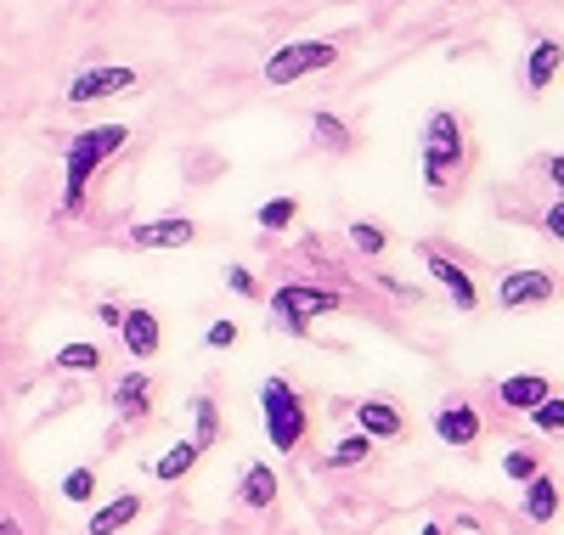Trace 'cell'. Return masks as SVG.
I'll use <instances>...</instances> for the list:
<instances>
[{"label":"cell","mask_w":564,"mask_h":535,"mask_svg":"<svg viewBox=\"0 0 564 535\" xmlns=\"http://www.w3.org/2000/svg\"><path fill=\"white\" fill-rule=\"evenodd\" d=\"M130 141V124H90L79 135H68V159H63V215H85V192H90V175H97L119 148Z\"/></svg>","instance_id":"6da1fadb"},{"label":"cell","mask_w":564,"mask_h":535,"mask_svg":"<svg viewBox=\"0 0 564 535\" xmlns=\"http://www.w3.org/2000/svg\"><path fill=\"white\" fill-rule=\"evenodd\" d=\"M260 423H265V440H271L276 457H294L311 434V406L282 372H271L260 383Z\"/></svg>","instance_id":"7a4b0ae2"},{"label":"cell","mask_w":564,"mask_h":535,"mask_svg":"<svg viewBox=\"0 0 564 535\" xmlns=\"http://www.w3.org/2000/svg\"><path fill=\"white\" fill-rule=\"evenodd\" d=\"M339 63V45L334 40H289V45H276V52L265 57V85H300L305 74L316 68H334Z\"/></svg>","instance_id":"3957f363"},{"label":"cell","mask_w":564,"mask_h":535,"mask_svg":"<svg viewBox=\"0 0 564 535\" xmlns=\"http://www.w3.org/2000/svg\"><path fill=\"white\" fill-rule=\"evenodd\" d=\"M345 310V294L339 287H322V282H282L271 294V316H294V321H311L316 316H339Z\"/></svg>","instance_id":"277c9868"},{"label":"cell","mask_w":564,"mask_h":535,"mask_svg":"<svg viewBox=\"0 0 564 535\" xmlns=\"http://www.w3.org/2000/svg\"><path fill=\"white\" fill-rule=\"evenodd\" d=\"M135 90V68H124V63H102V68H79L74 79H68V102L74 108H90V102H113V96H130Z\"/></svg>","instance_id":"5b68a950"},{"label":"cell","mask_w":564,"mask_h":535,"mask_svg":"<svg viewBox=\"0 0 564 535\" xmlns=\"http://www.w3.org/2000/svg\"><path fill=\"white\" fill-rule=\"evenodd\" d=\"M423 271L435 276V287H441V294H446L463 316H475V310H480V287H475V276L463 271L457 254H446V249H435V242H430V249H423Z\"/></svg>","instance_id":"8992f818"},{"label":"cell","mask_w":564,"mask_h":535,"mask_svg":"<svg viewBox=\"0 0 564 535\" xmlns=\"http://www.w3.org/2000/svg\"><path fill=\"white\" fill-rule=\"evenodd\" d=\"M435 434L452 451H475L486 440V417H480V406H468L463 395H452V401L435 406Z\"/></svg>","instance_id":"52a82bcc"},{"label":"cell","mask_w":564,"mask_h":535,"mask_svg":"<svg viewBox=\"0 0 564 535\" xmlns=\"http://www.w3.org/2000/svg\"><path fill=\"white\" fill-rule=\"evenodd\" d=\"M547 299H558V276L553 271H508L497 282V305L502 310H536Z\"/></svg>","instance_id":"ba28073f"},{"label":"cell","mask_w":564,"mask_h":535,"mask_svg":"<svg viewBox=\"0 0 564 535\" xmlns=\"http://www.w3.org/2000/svg\"><path fill=\"white\" fill-rule=\"evenodd\" d=\"M108 406H113V423L119 428H141V423L153 417V378L148 372H124L108 389Z\"/></svg>","instance_id":"9c48e42d"},{"label":"cell","mask_w":564,"mask_h":535,"mask_svg":"<svg viewBox=\"0 0 564 535\" xmlns=\"http://www.w3.org/2000/svg\"><path fill=\"white\" fill-rule=\"evenodd\" d=\"M198 242V226L186 220V215H159L148 226H130V249L141 254H164V249H193Z\"/></svg>","instance_id":"30bf717a"},{"label":"cell","mask_w":564,"mask_h":535,"mask_svg":"<svg viewBox=\"0 0 564 535\" xmlns=\"http://www.w3.org/2000/svg\"><path fill=\"white\" fill-rule=\"evenodd\" d=\"M119 338H124V356L130 361H153L159 345H164V327H159V316L148 305H130L124 321H119Z\"/></svg>","instance_id":"8fae6325"},{"label":"cell","mask_w":564,"mask_h":535,"mask_svg":"<svg viewBox=\"0 0 564 535\" xmlns=\"http://www.w3.org/2000/svg\"><path fill=\"white\" fill-rule=\"evenodd\" d=\"M558 507H564V491H558V479H553L547 468H542L536 479L520 484V518H525V524L547 529V524L558 518Z\"/></svg>","instance_id":"7c38bea8"},{"label":"cell","mask_w":564,"mask_h":535,"mask_svg":"<svg viewBox=\"0 0 564 535\" xmlns=\"http://www.w3.org/2000/svg\"><path fill=\"white\" fill-rule=\"evenodd\" d=\"M553 395V383L542 378V372H508V378H497V406L502 412H536L542 401Z\"/></svg>","instance_id":"4fadbf2b"},{"label":"cell","mask_w":564,"mask_h":535,"mask_svg":"<svg viewBox=\"0 0 564 535\" xmlns=\"http://www.w3.org/2000/svg\"><path fill=\"white\" fill-rule=\"evenodd\" d=\"M356 428L367 434V440H406V412L390 406L384 395H372V401H356Z\"/></svg>","instance_id":"5bb4252c"},{"label":"cell","mask_w":564,"mask_h":535,"mask_svg":"<svg viewBox=\"0 0 564 535\" xmlns=\"http://www.w3.org/2000/svg\"><path fill=\"white\" fill-rule=\"evenodd\" d=\"M276 496H282V484H276L271 462H243V473H238V507L243 513H271Z\"/></svg>","instance_id":"9a60e30c"},{"label":"cell","mask_w":564,"mask_h":535,"mask_svg":"<svg viewBox=\"0 0 564 535\" xmlns=\"http://www.w3.org/2000/svg\"><path fill=\"white\" fill-rule=\"evenodd\" d=\"M135 518H141V496H135V491H119V496H108L97 513H90L85 535H124Z\"/></svg>","instance_id":"2e32d148"},{"label":"cell","mask_w":564,"mask_h":535,"mask_svg":"<svg viewBox=\"0 0 564 535\" xmlns=\"http://www.w3.org/2000/svg\"><path fill=\"white\" fill-rule=\"evenodd\" d=\"M423 148H435V153H457V159H468V135H463V113H452V108H435L430 119H423Z\"/></svg>","instance_id":"e0dca14e"},{"label":"cell","mask_w":564,"mask_h":535,"mask_svg":"<svg viewBox=\"0 0 564 535\" xmlns=\"http://www.w3.org/2000/svg\"><path fill=\"white\" fill-rule=\"evenodd\" d=\"M558 68H564V45L558 40H531V52H525V90L542 96L558 79Z\"/></svg>","instance_id":"ac0fdd59"},{"label":"cell","mask_w":564,"mask_h":535,"mask_svg":"<svg viewBox=\"0 0 564 535\" xmlns=\"http://www.w3.org/2000/svg\"><path fill=\"white\" fill-rule=\"evenodd\" d=\"M198 457H204V446H198V440H175V446L153 462V479H159V484H175V479H186V473L198 468Z\"/></svg>","instance_id":"d6986e66"},{"label":"cell","mask_w":564,"mask_h":535,"mask_svg":"<svg viewBox=\"0 0 564 535\" xmlns=\"http://www.w3.org/2000/svg\"><path fill=\"white\" fill-rule=\"evenodd\" d=\"M311 135H316V148H327V153H350L356 148V135H350V124L339 113H311Z\"/></svg>","instance_id":"ffe728a7"},{"label":"cell","mask_w":564,"mask_h":535,"mask_svg":"<svg viewBox=\"0 0 564 535\" xmlns=\"http://www.w3.org/2000/svg\"><path fill=\"white\" fill-rule=\"evenodd\" d=\"M372 446H379V440H367V434L356 428V434H345V440L322 457V468H367L372 462Z\"/></svg>","instance_id":"44dd1931"},{"label":"cell","mask_w":564,"mask_h":535,"mask_svg":"<svg viewBox=\"0 0 564 535\" xmlns=\"http://www.w3.org/2000/svg\"><path fill=\"white\" fill-rule=\"evenodd\" d=\"M463 164H468V159H457V153H435V148H423V186H430V192H446V186L463 175Z\"/></svg>","instance_id":"7402d4cb"},{"label":"cell","mask_w":564,"mask_h":535,"mask_svg":"<svg viewBox=\"0 0 564 535\" xmlns=\"http://www.w3.org/2000/svg\"><path fill=\"white\" fill-rule=\"evenodd\" d=\"M193 440L204 451L220 446V406H215V395H193Z\"/></svg>","instance_id":"603a6c76"},{"label":"cell","mask_w":564,"mask_h":535,"mask_svg":"<svg viewBox=\"0 0 564 535\" xmlns=\"http://www.w3.org/2000/svg\"><path fill=\"white\" fill-rule=\"evenodd\" d=\"M52 367H57V372H97V367H102V345H63V350L52 356Z\"/></svg>","instance_id":"cb8c5ba5"},{"label":"cell","mask_w":564,"mask_h":535,"mask_svg":"<svg viewBox=\"0 0 564 535\" xmlns=\"http://www.w3.org/2000/svg\"><path fill=\"white\" fill-rule=\"evenodd\" d=\"M350 242H356V254L379 260V254L390 249V231H384L379 220H356V226H350Z\"/></svg>","instance_id":"d4e9b609"},{"label":"cell","mask_w":564,"mask_h":535,"mask_svg":"<svg viewBox=\"0 0 564 535\" xmlns=\"http://www.w3.org/2000/svg\"><path fill=\"white\" fill-rule=\"evenodd\" d=\"M300 220V204L294 198H271V204H260V215H254V226H265V231H289Z\"/></svg>","instance_id":"484cf974"},{"label":"cell","mask_w":564,"mask_h":535,"mask_svg":"<svg viewBox=\"0 0 564 535\" xmlns=\"http://www.w3.org/2000/svg\"><path fill=\"white\" fill-rule=\"evenodd\" d=\"M57 491H63V502H90L97 496V468H68Z\"/></svg>","instance_id":"4316f807"},{"label":"cell","mask_w":564,"mask_h":535,"mask_svg":"<svg viewBox=\"0 0 564 535\" xmlns=\"http://www.w3.org/2000/svg\"><path fill=\"white\" fill-rule=\"evenodd\" d=\"M536 434H564V395H547L536 412H525Z\"/></svg>","instance_id":"83f0119b"},{"label":"cell","mask_w":564,"mask_h":535,"mask_svg":"<svg viewBox=\"0 0 564 535\" xmlns=\"http://www.w3.org/2000/svg\"><path fill=\"white\" fill-rule=\"evenodd\" d=\"M502 473H508L513 484L536 479V473H542V451H508V457H502Z\"/></svg>","instance_id":"f1b7e54d"},{"label":"cell","mask_w":564,"mask_h":535,"mask_svg":"<svg viewBox=\"0 0 564 535\" xmlns=\"http://www.w3.org/2000/svg\"><path fill=\"white\" fill-rule=\"evenodd\" d=\"M238 338H243V327L231 321V316H226V321H209V327H204V345H209V350H231V345H238Z\"/></svg>","instance_id":"f546056e"},{"label":"cell","mask_w":564,"mask_h":535,"mask_svg":"<svg viewBox=\"0 0 564 535\" xmlns=\"http://www.w3.org/2000/svg\"><path fill=\"white\" fill-rule=\"evenodd\" d=\"M226 287H231V294H243V299H260V282L243 265H226Z\"/></svg>","instance_id":"4dcf8cb0"},{"label":"cell","mask_w":564,"mask_h":535,"mask_svg":"<svg viewBox=\"0 0 564 535\" xmlns=\"http://www.w3.org/2000/svg\"><path fill=\"white\" fill-rule=\"evenodd\" d=\"M536 226H542V237H553V242H564V198H553V204L542 209V220H536Z\"/></svg>","instance_id":"1f68e13d"},{"label":"cell","mask_w":564,"mask_h":535,"mask_svg":"<svg viewBox=\"0 0 564 535\" xmlns=\"http://www.w3.org/2000/svg\"><path fill=\"white\" fill-rule=\"evenodd\" d=\"M265 321H271L276 332H289V338H311V332H316L311 321H294V316H265Z\"/></svg>","instance_id":"d6a6232c"},{"label":"cell","mask_w":564,"mask_h":535,"mask_svg":"<svg viewBox=\"0 0 564 535\" xmlns=\"http://www.w3.org/2000/svg\"><path fill=\"white\" fill-rule=\"evenodd\" d=\"M542 175H547V181L558 186V198H564V153H553V159L542 164Z\"/></svg>","instance_id":"836d02e7"},{"label":"cell","mask_w":564,"mask_h":535,"mask_svg":"<svg viewBox=\"0 0 564 535\" xmlns=\"http://www.w3.org/2000/svg\"><path fill=\"white\" fill-rule=\"evenodd\" d=\"M97 321H102V327H113V332H119V321H124V310H119V305H113V299H102V305H97Z\"/></svg>","instance_id":"e575fe53"},{"label":"cell","mask_w":564,"mask_h":535,"mask_svg":"<svg viewBox=\"0 0 564 535\" xmlns=\"http://www.w3.org/2000/svg\"><path fill=\"white\" fill-rule=\"evenodd\" d=\"M0 535H29V529H23L18 518H7V513H0Z\"/></svg>","instance_id":"d590c367"},{"label":"cell","mask_w":564,"mask_h":535,"mask_svg":"<svg viewBox=\"0 0 564 535\" xmlns=\"http://www.w3.org/2000/svg\"><path fill=\"white\" fill-rule=\"evenodd\" d=\"M417 535H452V529H446V524H435V518H430V524H423V529H417Z\"/></svg>","instance_id":"8d00e7d4"}]
</instances>
